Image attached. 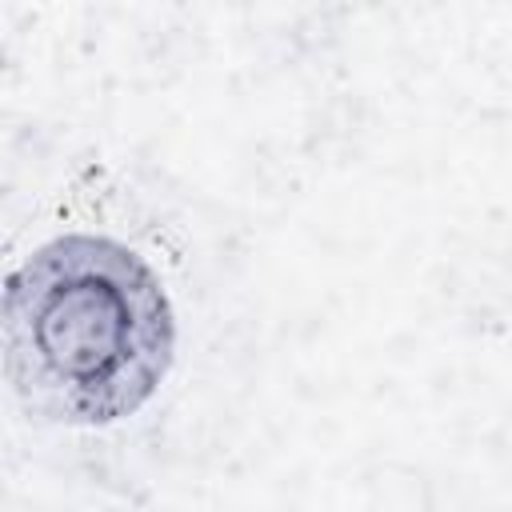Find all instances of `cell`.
Segmentation results:
<instances>
[{
  "label": "cell",
  "mask_w": 512,
  "mask_h": 512,
  "mask_svg": "<svg viewBox=\"0 0 512 512\" xmlns=\"http://www.w3.org/2000/svg\"><path fill=\"white\" fill-rule=\"evenodd\" d=\"M172 360V300L128 244L72 232L8 272L4 376L32 416L116 424L160 392Z\"/></svg>",
  "instance_id": "obj_1"
}]
</instances>
